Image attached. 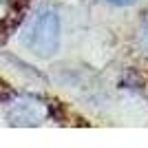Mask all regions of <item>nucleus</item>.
<instances>
[{"label":"nucleus","mask_w":148,"mask_h":148,"mask_svg":"<svg viewBox=\"0 0 148 148\" xmlns=\"http://www.w3.org/2000/svg\"><path fill=\"white\" fill-rule=\"evenodd\" d=\"M106 2H111L115 7H130V5H135L137 0H106Z\"/></svg>","instance_id":"obj_3"},{"label":"nucleus","mask_w":148,"mask_h":148,"mask_svg":"<svg viewBox=\"0 0 148 148\" xmlns=\"http://www.w3.org/2000/svg\"><path fill=\"white\" fill-rule=\"evenodd\" d=\"M7 11H9V9H7V2H5V0H0V22L7 18Z\"/></svg>","instance_id":"obj_4"},{"label":"nucleus","mask_w":148,"mask_h":148,"mask_svg":"<svg viewBox=\"0 0 148 148\" xmlns=\"http://www.w3.org/2000/svg\"><path fill=\"white\" fill-rule=\"evenodd\" d=\"M25 44L38 58H51L60 47V16L53 7H44L33 16L25 33Z\"/></svg>","instance_id":"obj_1"},{"label":"nucleus","mask_w":148,"mask_h":148,"mask_svg":"<svg viewBox=\"0 0 148 148\" xmlns=\"http://www.w3.org/2000/svg\"><path fill=\"white\" fill-rule=\"evenodd\" d=\"M47 117V106L33 95H18L9 102V124L11 126H38Z\"/></svg>","instance_id":"obj_2"}]
</instances>
